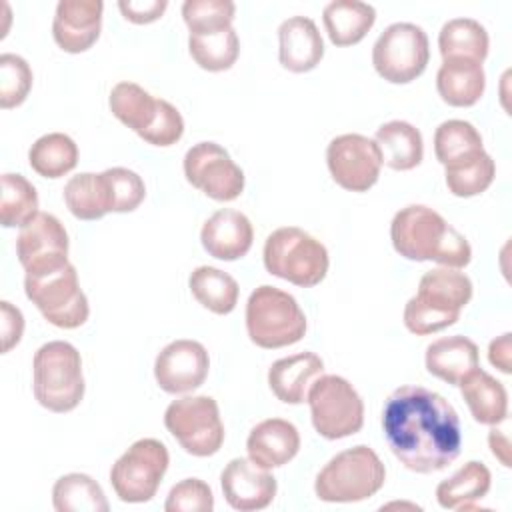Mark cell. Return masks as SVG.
<instances>
[{"label":"cell","instance_id":"obj_1","mask_svg":"<svg viewBox=\"0 0 512 512\" xmlns=\"http://www.w3.org/2000/svg\"><path fill=\"white\" fill-rule=\"evenodd\" d=\"M382 430L392 454L418 474L444 470L460 454L458 412L442 394L424 386H400L386 398Z\"/></svg>","mask_w":512,"mask_h":512},{"label":"cell","instance_id":"obj_2","mask_svg":"<svg viewBox=\"0 0 512 512\" xmlns=\"http://www.w3.org/2000/svg\"><path fill=\"white\" fill-rule=\"evenodd\" d=\"M390 238L400 256L416 262L434 260L446 268H464L472 258L466 236L422 204H410L394 214Z\"/></svg>","mask_w":512,"mask_h":512},{"label":"cell","instance_id":"obj_3","mask_svg":"<svg viewBox=\"0 0 512 512\" xmlns=\"http://www.w3.org/2000/svg\"><path fill=\"white\" fill-rule=\"evenodd\" d=\"M32 390L50 412H70L84 398L80 352L64 340L42 344L32 360Z\"/></svg>","mask_w":512,"mask_h":512},{"label":"cell","instance_id":"obj_4","mask_svg":"<svg viewBox=\"0 0 512 512\" xmlns=\"http://www.w3.org/2000/svg\"><path fill=\"white\" fill-rule=\"evenodd\" d=\"M112 114L144 142L154 146H172L184 134L182 114L162 98L134 82H118L108 98Z\"/></svg>","mask_w":512,"mask_h":512},{"label":"cell","instance_id":"obj_5","mask_svg":"<svg viewBox=\"0 0 512 512\" xmlns=\"http://www.w3.org/2000/svg\"><path fill=\"white\" fill-rule=\"evenodd\" d=\"M386 482V468L378 454L358 444L338 452L318 472L314 492L324 502H360L372 498Z\"/></svg>","mask_w":512,"mask_h":512},{"label":"cell","instance_id":"obj_6","mask_svg":"<svg viewBox=\"0 0 512 512\" xmlns=\"http://www.w3.org/2000/svg\"><path fill=\"white\" fill-rule=\"evenodd\" d=\"M246 330L260 348H284L304 338L306 316L292 294L262 284L246 302Z\"/></svg>","mask_w":512,"mask_h":512},{"label":"cell","instance_id":"obj_7","mask_svg":"<svg viewBox=\"0 0 512 512\" xmlns=\"http://www.w3.org/2000/svg\"><path fill=\"white\" fill-rule=\"evenodd\" d=\"M328 264L326 246L296 226L278 228L264 242L266 270L300 288L320 284Z\"/></svg>","mask_w":512,"mask_h":512},{"label":"cell","instance_id":"obj_8","mask_svg":"<svg viewBox=\"0 0 512 512\" xmlns=\"http://www.w3.org/2000/svg\"><path fill=\"white\" fill-rule=\"evenodd\" d=\"M24 290L28 300L54 326L72 330L88 320V298L78 284V272L68 262L56 270L26 274Z\"/></svg>","mask_w":512,"mask_h":512},{"label":"cell","instance_id":"obj_9","mask_svg":"<svg viewBox=\"0 0 512 512\" xmlns=\"http://www.w3.org/2000/svg\"><path fill=\"white\" fill-rule=\"evenodd\" d=\"M306 400L316 432L328 440L352 436L364 424V402L356 388L342 376H318Z\"/></svg>","mask_w":512,"mask_h":512},{"label":"cell","instance_id":"obj_10","mask_svg":"<svg viewBox=\"0 0 512 512\" xmlns=\"http://www.w3.org/2000/svg\"><path fill=\"white\" fill-rule=\"evenodd\" d=\"M170 454L156 438L136 440L110 470V484L116 496L128 504L148 502L156 496L158 486L168 470Z\"/></svg>","mask_w":512,"mask_h":512},{"label":"cell","instance_id":"obj_11","mask_svg":"<svg viewBox=\"0 0 512 512\" xmlns=\"http://www.w3.org/2000/svg\"><path fill=\"white\" fill-rule=\"evenodd\" d=\"M164 426L188 454L198 458L216 454L224 442V424L212 396L174 400L164 412Z\"/></svg>","mask_w":512,"mask_h":512},{"label":"cell","instance_id":"obj_12","mask_svg":"<svg viewBox=\"0 0 512 512\" xmlns=\"http://www.w3.org/2000/svg\"><path fill=\"white\" fill-rule=\"evenodd\" d=\"M430 60L428 36L412 22H394L384 28L372 48L376 72L392 84L416 80Z\"/></svg>","mask_w":512,"mask_h":512},{"label":"cell","instance_id":"obj_13","mask_svg":"<svg viewBox=\"0 0 512 512\" xmlns=\"http://www.w3.org/2000/svg\"><path fill=\"white\" fill-rule=\"evenodd\" d=\"M186 180L218 202L236 200L244 190V172L216 142H198L184 156Z\"/></svg>","mask_w":512,"mask_h":512},{"label":"cell","instance_id":"obj_14","mask_svg":"<svg viewBox=\"0 0 512 512\" xmlns=\"http://www.w3.org/2000/svg\"><path fill=\"white\" fill-rule=\"evenodd\" d=\"M326 164L332 180L350 192H366L380 176L382 154L374 140L362 134H342L330 140Z\"/></svg>","mask_w":512,"mask_h":512},{"label":"cell","instance_id":"obj_15","mask_svg":"<svg viewBox=\"0 0 512 512\" xmlns=\"http://www.w3.org/2000/svg\"><path fill=\"white\" fill-rule=\"evenodd\" d=\"M16 256L26 274H40L68 264V234L64 224L46 212H38L16 238Z\"/></svg>","mask_w":512,"mask_h":512},{"label":"cell","instance_id":"obj_16","mask_svg":"<svg viewBox=\"0 0 512 512\" xmlns=\"http://www.w3.org/2000/svg\"><path fill=\"white\" fill-rule=\"evenodd\" d=\"M210 368L206 348L196 340H174L166 344L154 362V378L168 394L192 392L204 384Z\"/></svg>","mask_w":512,"mask_h":512},{"label":"cell","instance_id":"obj_17","mask_svg":"<svg viewBox=\"0 0 512 512\" xmlns=\"http://www.w3.org/2000/svg\"><path fill=\"white\" fill-rule=\"evenodd\" d=\"M220 484L226 502L240 512L264 510L278 490L276 478L268 468L258 466L250 458H232L220 474Z\"/></svg>","mask_w":512,"mask_h":512},{"label":"cell","instance_id":"obj_18","mask_svg":"<svg viewBox=\"0 0 512 512\" xmlns=\"http://www.w3.org/2000/svg\"><path fill=\"white\" fill-rule=\"evenodd\" d=\"M102 10L100 0H60L52 22L56 44L70 54L88 50L100 36Z\"/></svg>","mask_w":512,"mask_h":512},{"label":"cell","instance_id":"obj_19","mask_svg":"<svg viewBox=\"0 0 512 512\" xmlns=\"http://www.w3.org/2000/svg\"><path fill=\"white\" fill-rule=\"evenodd\" d=\"M204 250L218 260H238L248 254L254 230L246 214L240 210L224 208L214 212L200 230Z\"/></svg>","mask_w":512,"mask_h":512},{"label":"cell","instance_id":"obj_20","mask_svg":"<svg viewBox=\"0 0 512 512\" xmlns=\"http://www.w3.org/2000/svg\"><path fill=\"white\" fill-rule=\"evenodd\" d=\"M280 64L296 74L316 68L324 56V42L318 26L308 16H292L278 28Z\"/></svg>","mask_w":512,"mask_h":512},{"label":"cell","instance_id":"obj_21","mask_svg":"<svg viewBox=\"0 0 512 512\" xmlns=\"http://www.w3.org/2000/svg\"><path fill=\"white\" fill-rule=\"evenodd\" d=\"M248 458L262 468H278L288 464L300 450V434L296 426L282 418L258 422L246 440Z\"/></svg>","mask_w":512,"mask_h":512},{"label":"cell","instance_id":"obj_22","mask_svg":"<svg viewBox=\"0 0 512 512\" xmlns=\"http://www.w3.org/2000/svg\"><path fill=\"white\" fill-rule=\"evenodd\" d=\"M324 372V362L314 352H298L276 360L268 370V386L284 404H302L308 390Z\"/></svg>","mask_w":512,"mask_h":512},{"label":"cell","instance_id":"obj_23","mask_svg":"<svg viewBox=\"0 0 512 512\" xmlns=\"http://www.w3.org/2000/svg\"><path fill=\"white\" fill-rule=\"evenodd\" d=\"M414 298L430 308L460 318V310L472 298V282L464 272H458V268H434L420 278Z\"/></svg>","mask_w":512,"mask_h":512},{"label":"cell","instance_id":"obj_24","mask_svg":"<svg viewBox=\"0 0 512 512\" xmlns=\"http://www.w3.org/2000/svg\"><path fill=\"white\" fill-rule=\"evenodd\" d=\"M486 88V74L480 62L466 58H448L436 74V90L448 106H474Z\"/></svg>","mask_w":512,"mask_h":512},{"label":"cell","instance_id":"obj_25","mask_svg":"<svg viewBox=\"0 0 512 512\" xmlns=\"http://www.w3.org/2000/svg\"><path fill=\"white\" fill-rule=\"evenodd\" d=\"M460 394L466 400L470 414L476 422L496 426L506 420L508 394L500 380L482 368L470 370L460 382Z\"/></svg>","mask_w":512,"mask_h":512},{"label":"cell","instance_id":"obj_26","mask_svg":"<svg viewBox=\"0 0 512 512\" xmlns=\"http://www.w3.org/2000/svg\"><path fill=\"white\" fill-rule=\"evenodd\" d=\"M474 368H478V346L462 334L438 338L426 348V370L448 384L458 386Z\"/></svg>","mask_w":512,"mask_h":512},{"label":"cell","instance_id":"obj_27","mask_svg":"<svg viewBox=\"0 0 512 512\" xmlns=\"http://www.w3.org/2000/svg\"><path fill=\"white\" fill-rule=\"evenodd\" d=\"M324 28L334 46L358 44L374 26V6L358 0H334L322 12Z\"/></svg>","mask_w":512,"mask_h":512},{"label":"cell","instance_id":"obj_28","mask_svg":"<svg viewBox=\"0 0 512 512\" xmlns=\"http://www.w3.org/2000/svg\"><path fill=\"white\" fill-rule=\"evenodd\" d=\"M374 142L380 148L382 164L392 170H412L422 162L424 142L416 126L404 120H390L376 130Z\"/></svg>","mask_w":512,"mask_h":512},{"label":"cell","instance_id":"obj_29","mask_svg":"<svg viewBox=\"0 0 512 512\" xmlns=\"http://www.w3.org/2000/svg\"><path fill=\"white\" fill-rule=\"evenodd\" d=\"M490 482V470L482 462L470 460L436 486V500L446 510H470L472 502L488 494Z\"/></svg>","mask_w":512,"mask_h":512},{"label":"cell","instance_id":"obj_30","mask_svg":"<svg viewBox=\"0 0 512 512\" xmlns=\"http://www.w3.org/2000/svg\"><path fill=\"white\" fill-rule=\"evenodd\" d=\"M490 38L486 28L472 18H452L438 34V48L444 60L466 58L474 62H484L488 56Z\"/></svg>","mask_w":512,"mask_h":512},{"label":"cell","instance_id":"obj_31","mask_svg":"<svg viewBox=\"0 0 512 512\" xmlns=\"http://www.w3.org/2000/svg\"><path fill=\"white\" fill-rule=\"evenodd\" d=\"M188 286L198 304L214 314H230L238 304V282L218 268L198 266L192 270Z\"/></svg>","mask_w":512,"mask_h":512},{"label":"cell","instance_id":"obj_32","mask_svg":"<svg viewBox=\"0 0 512 512\" xmlns=\"http://www.w3.org/2000/svg\"><path fill=\"white\" fill-rule=\"evenodd\" d=\"M484 152L480 132L466 120H446L434 132V154L448 168Z\"/></svg>","mask_w":512,"mask_h":512},{"label":"cell","instance_id":"obj_33","mask_svg":"<svg viewBox=\"0 0 512 512\" xmlns=\"http://www.w3.org/2000/svg\"><path fill=\"white\" fill-rule=\"evenodd\" d=\"M30 168L42 178H60L76 168L78 146L76 142L62 134L50 132L40 136L28 150Z\"/></svg>","mask_w":512,"mask_h":512},{"label":"cell","instance_id":"obj_34","mask_svg":"<svg viewBox=\"0 0 512 512\" xmlns=\"http://www.w3.org/2000/svg\"><path fill=\"white\" fill-rule=\"evenodd\" d=\"M64 202L78 220H98L110 210V194L104 174L82 172L64 186Z\"/></svg>","mask_w":512,"mask_h":512},{"label":"cell","instance_id":"obj_35","mask_svg":"<svg viewBox=\"0 0 512 512\" xmlns=\"http://www.w3.org/2000/svg\"><path fill=\"white\" fill-rule=\"evenodd\" d=\"M52 504L58 512H108V502L100 484L80 472L56 480L52 488Z\"/></svg>","mask_w":512,"mask_h":512},{"label":"cell","instance_id":"obj_36","mask_svg":"<svg viewBox=\"0 0 512 512\" xmlns=\"http://www.w3.org/2000/svg\"><path fill=\"white\" fill-rule=\"evenodd\" d=\"M188 52L192 60L208 72L228 70L240 54L238 34L232 26L204 34H190Z\"/></svg>","mask_w":512,"mask_h":512},{"label":"cell","instance_id":"obj_37","mask_svg":"<svg viewBox=\"0 0 512 512\" xmlns=\"http://www.w3.org/2000/svg\"><path fill=\"white\" fill-rule=\"evenodd\" d=\"M38 214V194L22 174H2L0 222L4 228L26 226Z\"/></svg>","mask_w":512,"mask_h":512},{"label":"cell","instance_id":"obj_38","mask_svg":"<svg viewBox=\"0 0 512 512\" xmlns=\"http://www.w3.org/2000/svg\"><path fill=\"white\" fill-rule=\"evenodd\" d=\"M446 186L458 198H470L482 194L496 176V164L490 154L482 152L476 158L448 166L446 172Z\"/></svg>","mask_w":512,"mask_h":512},{"label":"cell","instance_id":"obj_39","mask_svg":"<svg viewBox=\"0 0 512 512\" xmlns=\"http://www.w3.org/2000/svg\"><path fill=\"white\" fill-rule=\"evenodd\" d=\"M236 6L230 0H186L182 4V18L190 34H204L230 28Z\"/></svg>","mask_w":512,"mask_h":512},{"label":"cell","instance_id":"obj_40","mask_svg":"<svg viewBox=\"0 0 512 512\" xmlns=\"http://www.w3.org/2000/svg\"><path fill=\"white\" fill-rule=\"evenodd\" d=\"M32 70L28 62L12 52L0 56V108L20 106L32 88Z\"/></svg>","mask_w":512,"mask_h":512},{"label":"cell","instance_id":"obj_41","mask_svg":"<svg viewBox=\"0 0 512 512\" xmlns=\"http://www.w3.org/2000/svg\"><path fill=\"white\" fill-rule=\"evenodd\" d=\"M102 174L108 186L112 212H132L142 204L146 196V186H144V180L134 170L116 166V168L104 170Z\"/></svg>","mask_w":512,"mask_h":512},{"label":"cell","instance_id":"obj_42","mask_svg":"<svg viewBox=\"0 0 512 512\" xmlns=\"http://www.w3.org/2000/svg\"><path fill=\"white\" fill-rule=\"evenodd\" d=\"M166 512H212L214 494L210 486L200 478H184L168 492Z\"/></svg>","mask_w":512,"mask_h":512},{"label":"cell","instance_id":"obj_43","mask_svg":"<svg viewBox=\"0 0 512 512\" xmlns=\"http://www.w3.org/2000/svg\"><path fill=\"white\" fill-rule=\"evenodd\" d=\"M24 332V316L12 306L8 300L0 302V336H2V352H10L22 338Z\"/></svg>","mask_w":512,"mask_h":512},{"label":"cell","instance_id":"obj_44","mask_svg":"<svg viewBox=\"0 0 512 512\" xmlns=\"http://www.w3.org/2000/svg\"><path fill=\"white\" fill-rule=\"evenodd\" d=\"M168 2L166 0H120L118 8L122 16L134 24H148L158 20Z\"/></svg>","mask_w":512,"mask_h":512},{"label":"cell","instance_id":"obj_45","mask_svg":"<svg viewBox=\"0 0 512 512\" xmlns=\"http://www.w3.org/2000/svg\"><path fill=\"white\" fill-rule=\"evenodd\" d=\"M488 358H490V364L496 366L500 372L510 374V334L508 332L490 342Z\"/></svg>","mask_w":512,"mask_h":512},{"label":"cell","instance_id":"obj_46","mask_svg":"<svg viewBox=\"0 0 512 512\" xmlns=\"http://www.w3.org/2000/svg\"><path fill=\"white\" fill-rule=\"evenodd\" d=\"M488 442H490L492 454L502 462V466L508 468L510 466V442H508V436L502 430L492 428L490 436H488Z\"/></svg>","mask_w":512,"mask_h":512}]
</instances>
